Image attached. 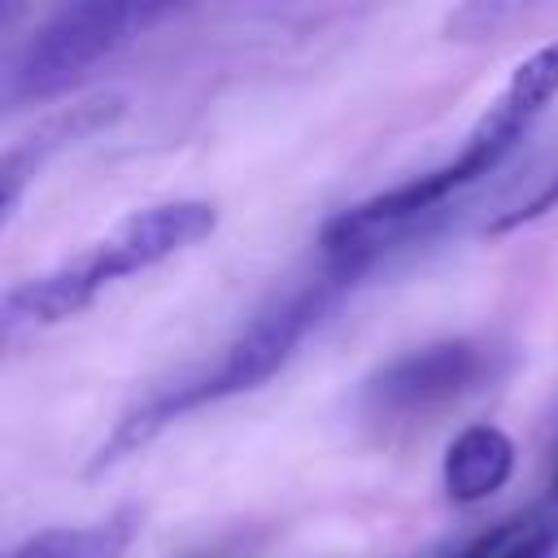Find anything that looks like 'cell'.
<instances>
[{"label":"cell","instance_id":"9c48e42d","mask_svg":"<svg viewBox=\"0 0 558 558\" xmlns=\"http://www.w3.org/2000/svg\"><path fill=\"white\" fill-rule=\"evenodd\" d=\"M501 558H558V519L532 514L527 527L519 532V541Z\"/></svg>","mask_w":558,"mask_h":558},{"label":"cell","instance_id":"6da1fadb","mask_svg":"<svg viewBox=\"0 0 558 558\" xmlns=\"http://www.w3.org/2000/svg\"><path fill=\"white\" fill-rule=\"evenodd\" d=\"M218 227V209L209 201H157L144 205L135 214H126L113 231H105L92 248L74 253L70 262L22 279L4 292L0 301V318L4 327H44V323H61L70 314H78L83 305L96 301L100 288L148 270L192 244H201L209 231Z\"/></svg>","mask_w":558,"mask_h":558},{"label":"cell","instance_id":"ba28073f","mask_svg":"<svg viewBox=\"0 0 558 558\" xmlns=\"http://www.w3.org/2000/svg\"><path fill=\"white\" fill-rule=\"evenodd\" d=\"M135 532H140V514L118 510L109 519L78 523V527H44L26 536L17 549H9V558H122Z\"/></svg>","mask_w":558,"mask_h":558},{"label":"cell","instance_id":"7a4b0ae2","mask_svg":"<svg viewBox=\"0 0 558 558\" xmlns=\"http://www.w3.org/2000/svg\"><path fill=\"white\" fill-rule=\"evenodd\" d=\"M344 275L327 270L323 279L288 292L283 301L266 305L262 314L248 318V327L218 353L214 366L196 371V375H183L166 388H157L153 397H144L126 418H118L113 436L100 445L96 462L92 466H105V462H118L122 453H135L144 440H153L170 418L205 405V401H222V397H235V392H248L257 384H266L288 357L292 349L305 340V331L327 314L336 288H340Z\"/></svg>","mask_w":558,"mask_h":558},{"label":"cell","instance_id":"30bf717a","mask_svg":"<svg viewBox=\"0 0 558 558\" xmlns=\"http://www.w3.org/2000/svg\"><path fill=\"white\" fill-rule=\"evenodd\" d=\"M549 209H558V170L549 174V183L541 187V192H532L519 209H510V214H501L497 222H493V231H510V227H523V222H532V218H541V214H549Z\"/></svg>","mask_w":558,"mask_h":558},{"label":"cell","instance_id":"52a82bcc","mask_svg":"<svg viewBox=\"0 0 558 558\" xmlns=\"http://www.w3.org/2000/svg\"><path fill=\"white\" fill-rule=\"evenodd\" d=\"M510 475H514V440L493 423L462 427L449 440L445 462H440L445 497L458 506H475V501L493 497Z\"/></svg>","mask_w":558,"mask_h":558},{"label":"cell","instance_id":"8992f818","mask_svg":"<svg viewBox=\"0 0 558 558\" xmlns=\"http://www.w3.org/2000/svg\"><path fill=\"white\" fill-rule=\"evenodd\" d=\"M558 96V35L549 44H541L532 57H523L506 87L493 96V105L480 113V122L471 126L466 144L458 148V157L475 170V174H488L510 148L514 140L536 122V113Z\"/></svg>","mask_w":558,"mask_h":558},{"label":"cell","instance_id":"8fae6325","mask_svg":"<svg viewBox=\"0 0 558 558\" xmlns=\"http://www.w3.org/2000/svg\"><path fill=\"white\" fill-rule=\"evenodd\" d=\"M554 484H558V475H554Z\"/></svg>","mask_w":558,"mask_h":558},{"label":"cell","instance_id":"3957f363","mask_svg":"<svg viewBox=\"0 0 558 558\" xmlns=\"http://www.w3.org/2000/svg\"><path fill=\"white\" fill-rule=\"evenodd\" d=\"M170 4H135V0H83L57 9L35 35L13 52L4 70V105L17 109L26 100H44L83 78L96 61L113 57L153 22L170 17Z\"/></svg>","mask_w":558,"mask_h":558},{"label":"cell","instance_id":"5b68a950","mask_svg":"<svg viewBox=\"0 0 558 558\" xmlns=\"http://www.w3.org/2000/svg\"><path fill=\"white\" fill-rule=\"evenodd\" d=\"M484 375V353L471 340H436L392 357L371 384L366 401L384 414H414L453 401Z\"/></svg>","mask_w":558,"mask_h":558},{"label":"cell","instance_id":"277c9868","mask_svg":"<svg viewBox=\"0 0 558 558\" xmlns=\"http://www.w3.org/2000/svg\"><path fill=\"white\" fill-rule=\"evenodd\" d=\"M471 179H480V174L462 157H453V161H445L436 170H423V174H414L405 183H392V187H384V192H375V196L340 209L318 231V244H323L327 266L349 279L375 253H384L392 240L410 235L440 201H449Z\"/></svg>","mask_w":558,"mask_h":558}]
</instances>
